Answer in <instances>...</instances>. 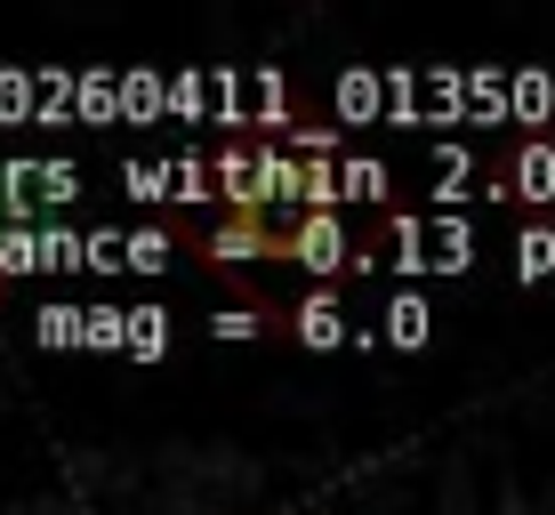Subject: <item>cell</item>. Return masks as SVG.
<instances>
[{"mask_svg": "<svg viewBox=\"0 0 555 515\" xmlns=\"http://www.w3.org/2000/svg\"><path fill=\"white\" fill-rule=\"evenodd\" d=\"M291 226L274 209H225L209 226V266H266V258H291Z\"/></svg>", "mask_w": 555, "mask_h": 515, "instance_id": "1", "label": "cell"}, {"mask_svg": "<svg viewBox=\"0 0 555 515\" xmlns=\"http://www.w3.org/2000/svg\"><path fill=\"white\" fill-rule=\"evenodd\" d=\"M291 266H306V274H347V266H362V250H354V234L338 226V209H314V218H298L291 226Z\"/></svg>", "mask_w": 555, "mask_h": 515, "instance_id": "2", "label": "cell"}, {"mask_svg": "<svg viewBox=\"0 0 555 515\" xmlns=\"http://www.w3.org/2000/svg\"><path fill=\"white\" fill-rule=\"evenodd\" d=\"M500 202H540V209L555 202V145H540V138L515 145L500 169Z\"/></svg>", "mask_w": 555, "mask_h": 515, "instance_id": "3", "label": "cell"}, {"mask_svg": "<svg viewBox=\"0 0 555 515\" xmlns=\"http://www.w3.org/2000/svg\"><path fill=\"white\" fill-rule=\"evenodd\" d=\"M291 331H298V347H338V338H347V307H338L331 291H314V298L291 314Z\"/></svg>", "mask_w": 555, "mask_h": 515, "instance_id": "4", "label": "cell"}, {"mask_svg": "<svg viewBox=\"0 0 555 515\" xmlns=\"http://www.w3.org/2000/svg\"><path fill=\"white\" fill-rule=\"evenodd\" d=\"M338 185H347L354 202H378V194H387V169H378V162H338Z\"/></svg>", "mask_w": 555, "mask_h": 515, "instance_id": "5", "label": "cell"}, {"mask_svg": "<svg viewBox=\"0 0 555 515\" xmlns=\"http://www.w3.org/2000/svg\"><path fill=\"white\" fill-rule=\"evenodd\" d=\"M387 322H395V338H403V347H411V338H427V307H411V298H403Z\"/></svg>", "mask_w": 555, "mask_h": 515, "instance_id": "6", "label": "cell"}, {"mask_svg": "<svg viewBox=\"0 0 555 515\" xmlns=\"http://www.w3.org/2000/svg\"><path fill=\"white\" fill-rule=\"evenodd\" d=\"M555 266V234H524V274H547Z\"/></svg>", "mask_w": 555, "mask_h": 515, "instance_id": "7", "label": "cell"}, {"mask_svg": "<svg viewBox=\"0 0 555 515\" xmlns=\"http://www.w3.org/2000/svg\"><path fill=\"white\" fill-rule=\"evenodd\" d=\"M209 331H218V338H250V331H258V314H250V307H234V314L209 322Z\"/></svg>", "mask_w": 555, "mask_h": 515, "instance_id": "8", "label": "cell"}]
</instances>
